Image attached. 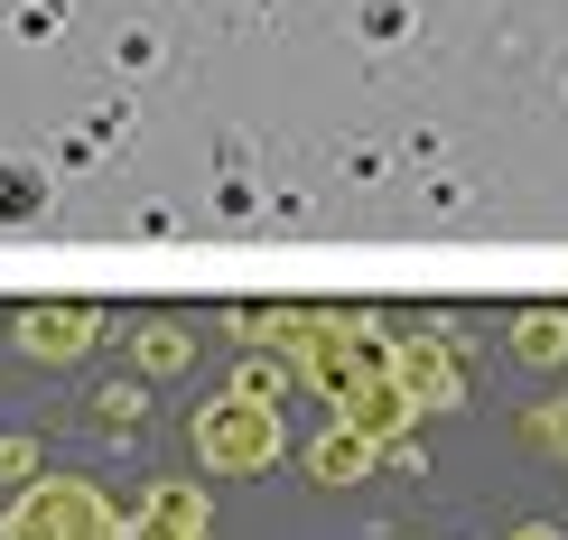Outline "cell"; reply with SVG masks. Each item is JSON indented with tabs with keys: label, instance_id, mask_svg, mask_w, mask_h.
<instances>
[{
	"label": "cell",
	"instance_id": "cell-1",
	"mask_svg": "<svg viewBox=\"0 0 568 540\" xmlns=\"http://www.w3.org/2000/svg\"><path fill=\"white\" fill-rule=\"evenodd\" d=\"M84 531H93V503L75 485H47V495H29L10 512V540H84Z\"/></svg>",
	"mask_w": 568,
	"mask_h": 540
},
{
	"label": "cell",
	"instance_id": "cell-2",
	"mask_svg": "<svg viewBox=\"0 0 568 540\" xmlns=\"http://www.w3.org/2000/svg\"><path fill=\"white\" fill-rule=\"evenodd\" d=\"M38 205H47V177H38V169H0V215H10V224H29Z\"/></svg>",
	"mask_w": 568,
	"mask_h": 540
}]
</instances>
